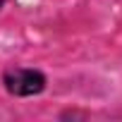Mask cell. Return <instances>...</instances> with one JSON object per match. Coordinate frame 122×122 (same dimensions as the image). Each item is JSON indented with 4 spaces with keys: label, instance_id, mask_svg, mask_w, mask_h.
Returning a JSON list of instances; mask_svg holds the SVG:
<instances>
[{
    "label": "cell",
    "instance_id": "7a4b0ae2",
    "mask_svg": "<svg viewBox=\"0 0 122 122\" xmlns=\"http://www.w3.org/2000/svg\"><path fill=\"white\" fill-rule=\"evenodd\" d=\"M3 5H5V0H0V7H3Z\"/></svg>",
    "mask_w": 122,
    "mask_h": 122
},
{
    "label": "cell",
    "instance_id": "6da1fadb",
    "mask_svg": "<svg viewBox=\"0 0 122 122\" xmlns=\"http://www.w3.org/2000/svg\"><path fill=\"white\" fill-rule=\"evenodd\" d=\"M3 84L12 96H36L46 89V77L38 70L29 67H10L3 74Z\"/></svg>",
    "mask_w": 122,
    "mask_h": 122
}]
</instances>
